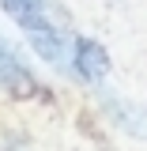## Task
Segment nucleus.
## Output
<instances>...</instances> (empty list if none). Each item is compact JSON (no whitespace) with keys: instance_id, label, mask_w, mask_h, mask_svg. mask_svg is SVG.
<instances>
[{"instance_id":"f257e3e1","label":"nucleus","mask_w":147,"mask_h":151,"mask_svg":"<svg viewBox=\"0 0 147 151\" xmlns=\"http://www.w3.org/2000/svg\"><path fill=\"white\" fill-rule=\"evenodd\" d=\"M72 68H75V76L83 83H94L98 87L110 76V53H106V45L94 42V38H79L72 45Z\"/></svg>"},{"instance_id":"f03ea898","label":"nucleus","mask_w":147,"mask_h":151,"mask_svg":"<svg viewBox=\"0 0 147 151\" xmlns=\"http://www.w3.org/2000/svg\"><path fill=\"white\" fill-rule=\"evenodd\" d=\"M0 87L11 91V94H19V98H27V94L38 91L34 72L19 60V53L11 49V42H8L4 34H0Z\"/></svg>"},{"instance_id":"7ed1b4c3","label":"nucleus","mask_w":147,"mask_h":151,"mask_svg":"<svg viewBox=\"0 0 147 151\" xmlns=\"http://www.w3.org/2000/svg\"><path fill=\"white\" fill-rule=\"evenodd\" d=\"M102 110L117 121V129H125L136 140H147V106L143 102H128L121 94H102Z\"/></svg>"},{"instance_id":"20e7f679","label":"nucleus","mask_w":147,"mask_h":151,"mask_svg":"<svg viewBox=\"0 0 147 151\" xmlns=\"http://www.w3.org/2000/svg\"><path fill=\"white\" fill-rule=\"evenodd\" d=\"M0 8L15 19L23 30H34V27H45V23H60L64 27V12L53 15L49 0H0Z\"/></svg>"},{"instance_id":"39448f33","label":"nucleus","mask_w":147,"mask_h":151,"mask_svg":"<svg viewBox=\"0 0 147 151\" xmlns=\"http://www.w3.org/2000/svg\"><path fill=\"white\" fill-rule=\"evenodd\" d=\"M27 42L42 60L49 64H68V42H64V27L60 23H45V27H34L27 30Z\"/></svg>"},{"instance_id":"423d86ee","label":"nucleus","mask_w":147,"mask_h":151,"mask_svg":"<svg viewBox=\"0 0 147 151\" xmlns=\"http://www.w3.org/2000/svg\"><path fill=\"white\" fill-rule=\"evenodd\" d=\"M0 151H30V144H27L23 136H4V140H0Z\"/></svg>"}]
</instances>
